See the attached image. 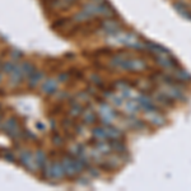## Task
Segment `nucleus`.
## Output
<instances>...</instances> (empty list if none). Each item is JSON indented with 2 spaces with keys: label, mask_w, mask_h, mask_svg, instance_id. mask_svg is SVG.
<instances>
[{
  "label": "nucleus",
  "mask_w": 191,
  "mask_h": 191,
  "mask_svg": "<svg viewBox=\"0 0 191 191\" xmlns=\"http://www.w3.org/2000/svg\"><path fill=\"white\" fill-rule=\"evenodd\" d=\"M111 65L116 69L127 71H141L147 69V64L143 60H135V59H124V57H114L111 60Z\"/></svg>",
  "instance_id": "obj_1"
},
{
  "label": "nucleus",
  "mask_w": 191,
  "mask_h": 191,
  "mask_svg": "<svg viewBox=\"0 0 191 191\" xmlns=\"http://www.w3.org/2000/svg\"><path fill=\"white\" fill-rule=\"evenodd\" d=\"M44 177L47 180H51V178H55V180H59L62 178L65 172H64V168H62V164L59 162H54V163H49V164H45L44 166Z\"/></svg>",
  "instance_id": "obj_2"
},
{
  "label": "nucleus",
  "mask_w": 191,
  "mask_h": 191,
  "mask_svg": "<svg viewBox=\"0 0 191 191\" xmlns=\"http://www.w3.org/2000/svg\"><path fill=\"white\" fill-rule=\"evenodd\" d=\"M3 129L7 131V134H9L10 136H17L18 135V132H19V125L17 123V120H15L14 117H10L8 119L5 123L2 125Z\"/></svg>",
  "instance_id": "obj_3"
},
{
  "label": "nucleus",
  "mask_w": 191,
  "mask_h": 191,
  "mask_svg": "<svg viewBox=\"0 0 191 191\" xmlns=\"http://www.w3.org/2000/svg\"><path fill=\"white\" fill-rule=\"evenodd\" d=\"M62 168H64V172H65L66 176H74V174H77L78 171H77V167H75V162H74V159L69 158V157H65L62 158Z\"/></svg>",
  "instance_id": "obj_4"
},
{
  "label": "nucleus",
  "mask_w": 191,
  "mask_h": 191,
  "mask_svg": "<svg viewBox=\"0 0 191 191\" xmlns=\"http://www.w3.org/2000/svg\"><path fill=\"white\" fill-rule=\"evenodd\" d=\"M57 88H59V86H57V82L55 79H46L41 86V91L45 94H52L57 91Z\"/></svg>",
  "instance_id": "obj_5"
},
{
  "label": "nucleus",
  "mask_w": 191,
  "mask_h": 191,
  "mask_svg": "<svg viewBox=\"0 0 191 191\" xmlns=\"http://www.w3.org/2000/svg\"><path fill=\"white\" fill-rule=\"evenodd\" d=\"M23 73H22V69H20V65H15V68L13 69V71L10 73V78L9 80L12 84H19L23 79Z\"/></svg>",
  "instance_id": "obj_6"
},
{
  "label": "nucleus",
  "mask_w": 191,
  "mask_h": 191,
  "mask_svg": "<svg viewBox=\"0 0 191 191\" xmlns=\"http://www.w3.org/2000/svg\"><path fill=\"white\" fill-rule=\"evenodd\" d=\"M44 77H45V74L42 73V71H36V70H35V71L28 77V86L32 87V88L37 87V86H38V83L42 80V78H44Z\"/></svg>",
  "instance_id": "obj_7"
},
{
  "label": "nucleus",
  "mask_w": 191,
  "mask_h": 191,
  "mask_svg": "<svg viewBox=\"0 0 191 191\" xmlns=\"http://www.w3.org/2000/svg\"><path fill=\"white\" fill-rule=\"evenodd\" d=\"M19 162L23 164V166H26L27 168H32V163L35 162V157L32 156V153H29L28 150L23 152L22 154L19 156Z\"/></svg>",
  "instance_id": "obj_8"
},
{
  "label": "nucleus",
  "mask_w": 191,
  "mask_h": 191,
  "mask_svg": "<svg viewBox=\"0 0 191 191\" xmlns=\"http://www.w3.org/2000/svg\"><path fill=\"white\" fill-rule=\"evenodd\" d=\"M35 163L40 168H44V166L47 163L46 161V154L42 150H37L35 154Z\"/></svg>",
  "instance_id": "obj_9"
},
{
  "label": "nucleus",
  "mask_w": 191,
  "mask_h": 191,
  "mask_svg": "<svg viewBox=\"0 0 191 191\" xmlns=\"http://www.w3.org/2000/svg\"><path fill=\"white\" fill-rule=\"evenodd\" d=\"M92 132H93V136L96 138V139L106 140L108 138L107 131H106V127H94Z\"/></svg>",
  "instance_id": "obj_10"
},
{
  "label": "nucleus",
  "mask_w": 191,
  "mask_h": 191,
  "mask_svg": "<svg viewBox=\"0 0 191 191\" xmlns=\"http://www.w3.org/2000/svg\"><path fill=\"white\" fill-rule=\"evenodd\" d=\"M20 69H22V73H23V75L24 77H29L32 73L35 71V66L32 65L31 62H28V61H24V62H22L20 64Z\"/></svg>",
  "instance_id": "obj_11"
},
{
  "label": "nucleus",
  "mask_w": 191,
  "mask_h": 191,
  "mask_svg": "<svg viewBox=\"0 0 191 191\" xmlns=\"http://www.w3.org/2000/svg\"><path fill=\"white\" fill-rule=\"evenodd\" d=\"M15 68V65H14V62H12V61H7V62H4L3 65H2V70L5 73V74H10L13 71V69Z\"/></svg>",
  "instance_id": "obj_12"
},
{
  "label": "nucleus",
  "mask_w": 191,
  "mask_h": 191,
  "mask_svg": "<svg viewBox=\"0 0 191 191\" xmlns=\"http://www.w3.org/2000/svg\"><path fill=\"white\" fill-rule=\"evenodd\" d=\"M84 123L87 124H93L96 123V116L93 112H91V111H87L86 114H84Z\"/></svg>",
  "instance_id": "obj_13"
},
{
  "label": "nucleus",
  "mask_w": 191,
  "mask_h": 191,
  "mask_svg": "<svg viewBox=\"0 0 191 191\" xmlns=\"http://www.w3.org/2000/svg\"><path fill=\"white\" fill-rule=\"evenodd\" d=\"M10 56H12L13 60H19L20 57H22V52L18 51L17 49H13L12 51H10Z\"/></svg>",
  "instance_id": "obj_14"
},
{
  "label": "nucleus",
  "mask_w": 191,
  "mask_h": 191,
  "mask_svg": "<svg viewBox=\"0 0 191 191\" xmlns=\"http://www.w3.org/2000/svg\"><path fill=\"white\" fill-rule=\"evenodd\" d=\"M80 112H82V107H80V106H79V105H73V107L70 108V114L77 116Z\"/></svg>",
  "instance_id": "obj_15"
},
{
  "label": "nucleus",
  "mask_w": 191,
  "mask_h": 191,
  "mask_svg": "<svg viewBox=\"0 0 191 191\" xmlns=\"http://www.w3.org/2000/svg\"><path fill=\"white\" fill-rule=\"evenodd\" d=\"M4 158H5V161H9V162H14V156L12 154V153H9L7 152L4 154Z\"/></svg>",
  "instance_id": "obj_16"
},
{
  "label": "nucleus",
  "mask_w": 191,
  "mask_h": 191,
  "mask_svg": "<svg viewBox=\"0 0 191 191\" xmlns=\"http://www.w3.org/2000/svg\"><path fill=\"white\" fill-rule=\"evenodd\" d=\"M54 143H55L56 145H61V144H62L61 136H60V135H55V136H54Z\"/></svg>",
  "instance_id": "obj_17"
},
{
  "label": "nucleus",
  "mask_w": 191,
  "mask_h": 191,
  "mask_svg": "<svg viewBox=\"0 0 191 191\" xmlns=\"http://www.w3.org/2000/svg\"><path fill=\"white\" fill-rule=\"evenodd\" d=\"M0 82H2V74H0Z\"/></svg>",
  "instance_id": "obj_18"
}]
</instances>
